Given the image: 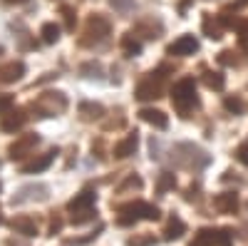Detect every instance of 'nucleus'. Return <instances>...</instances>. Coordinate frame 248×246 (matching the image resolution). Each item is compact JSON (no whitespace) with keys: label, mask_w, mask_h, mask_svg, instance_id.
<instances>
[{"label":"nucleus","mask_w":248,"mask_h":246,"mask_svg":"<svg viewBox=\"0 0 248 246\" xmlns=\"http://www.w3.org/2000/svg\"><path fill=\"white\" fill-rule=\"evenodd\" d=\"M25 122H28L25 110H10L5 117H0V130L8 132V134H13V132H17V130H23Z\"/></svg>","instance_id":"13"},{"label":"nucleus","mask_w":248,"mask_h":246,"mask_svg":"<svg viewBox=\"0 0 248 246\" xmlns=\"http://www.w3.org/2000/svg\"><path fill=\"white\" fill-rule=\"evenodd\" d=\"M32 112H37V117H55V115H62L67 110V97L62 92H45L40 95L32 105H30Z\"/></svg>","instance_id":"4"},{"label":"nucleus","mask_w":248,"mask_h":246,"mask_svg":"<svg viewBox=\"0 0 248 246\" xmlns=\"http://www.w3.org/2000/svg\"><path fill=\"white\" fill-rule=\"evenodd\" d=\"M137 147H139V134L137 132H129L122 142H117V145H114V152L112 154L117 159H127V157H132L137 152Z\"/></svg>","instance_id":"15"},{"label":"nucleus","mask_w":248,"mask_h":246,"mask_svg":"<svg viewBox=\"0 0 248 246\" xmlns=\"http://www.w3.org/2000/svg\"><path fill=\"white\" fill-rule=\"evenodd\" d=\"M141 184H144V181H141V177H139V174H129V177H127V181H124L122 187H119V194H124L127 189H141Z\"/></svg>","instance_id":"30"},{"label":"nucleus","mask_w":248,"mask_h":246,"mask_svg":"<svg viewBox=\"0 0 248 246\" xmlns=\"http://www.w3.org/2000/svg\"><path fill=\"white\" fill-rule=\"evenodd\" d=\"M191 246H231V229H199Z\"/></svg>","instance_id":"7"},{"label":"nucleus","mask_w":248,"mask_h":246,"mask_svg":"<svg viewBox=\"0 0 248 246\" xmlns=\"http://www.w3.org/2000/svg\"><path fill=\"white\" fill-rule=\"evenodd\" d=\"M231 55H233L231 50H223V52L218 55V63H221V65H238V60L231 57Z\"/></svg>","instance_id":"35"},{"label":"nucleus","mask_w":248,"mask_h":246,"mask_svg":"<svg viewBox=\"0 0 248 246\" xmlns=\"http://www.w3.org/2000/svg\"><path fill=\"white\" fill-rule=\"evenodd\" d=\"M112 33V23L105 17V15H99V13H94V15H90L87 17V23H85V33H82V37H79V45H85V48H90V45H97V43H102L107 35Z\"/></svg>","instance_id":"3"},{"label":"nucleus","mask_w":248,"mask_h":246,"mask_svg":"<svg viewBox=\"0 0 248 246\" xmlns=\"http://www.w3.org/2000/svg\"><path fill=\"white\" fill-rule=\"evenodd\" d=\"M94 216H97V212L94 209H87V212H79V214H70V221L75 224V227H82V224L92 221Z\"/></svg>","instance_id":"28"},{"label":"nucleus","mask_w":248,"mask_h":246,"mask_svg":"<svg viewBox=\"0 0 248 246\" xmlns=\"http://www.w3.org/2000/svg\"><path fill=\"white\" fill-rule=\"evenodd\" d=\"M223 107L229 110V112H233V115H246V110H248V105H246V99L243 97H238V95H229L223 99Z\"/></svg>","instance_id":"24"},{"label":"nucleus","mask_w":248,"mask_h":246,"mask_svg":"<svg viewBox=\"0 0 248 246\" xmlns=\"http://www.w3.org/2000/svg\"><path fill=\"white\" fill-rule=\"evenodd\" d=\"M203 82H206V87H211V90H223L226 87V80L218 72H206L203 75Z\"/></svg>","instance_id":"27"},{"label":"nucleus","mask_w":248,"mask_h":246,"mask_svg":"<svg viewBox=\"0 0 248 246\" xmlns=\"http://www.w3.org/2000/svg\"><path fill=\"white\" fill-rule=\"evenodd\" d=\"M181 149H184L186 154H181V152L174 147V162L179 164V167H184V169H203L206 164L211 162V157L206 154L203 149H199L196 145H189V142H181Z\"/></svg>","instance_id":"5"},{"label":"nucleus","mask_w":248,"mask_h":246,"mask_svg":"<svg viewBox=\"0 0 248 246\" xmlns=\"http://www.w3.org/2000/svg\"><path fill=\"white\" fill-rule=\"evenodd\" d=\"M139 117L147 122V125H152V127H156V130H167L169 127V117L164 115L161 110H154V107H144V110H139Z\"/></svg>","instance_id":"18"},{"label":"nucleus","mask_w":248,"mask_h":246,"mask_svg":"<svg viewBox=\"0 0 248 246\" xmlns=\"http://www.w3.org/2000/svg\"><path fill=\"white\" fill-rule=\"evenodd\" d=\"M8 3H25V0H8Z\"/></svg>","instance_id":"39"},{"label":"nucleus","mask_w":248,"mask_h":246,"mask_svg":"<svg viewBox=\"0 0 248 246\" xmlns=\"http://www.w3.org/2000/svg\"><path fill=\"white\" fill-rule=\"evenodd\" d=\"M13 95H0V117H5L13 110Z\"/></svg>","instance_id":"34"},{"label":"nucleus","mask_w":248,"mask_h":246,"mask_svg":"<svg viewBox=\"0 0 248 246\" xmlns=\"http://www.w3.org/2000/svg\"><path fill=\"white\" fill-rule=\"evenodd\" d=\"M161 30H164V25L159 23V20H154V17H144V20H139V23L134 25V35H141V37H147V40H156V37H161Z\"/></svg>","instance_id":"14"},{"label":"nucleus","mask_w":248,"mask_h":246,"mask_svg":"<svg viewBox=\"0 0 248 246\" xmlns=\"http://www.w3.org/2000/svg\"><path fill=\"white\" fill-rule=\"evenodd\" d=\"M236 159L243 164V167H248V145H241V147L236 149Z\"/></svg>","instance_id":"36"},{"label":"nucleus","mask_w":248,"mask_h":246,"mask_svg":"<svg viewBox=\"0 0 248 246\" xmlns=\"http://www.w3.org/2000/svg\"><path fill=\"white\" fill-rule=\"evenodd\" d=\"M79 72L85 75V77H99V72H102V65L99 63H85L79 67Z\"/></svg>","instance_id":"33"},{"label":"nucleus","mask_w":248,"mask_h":246,"mask_svg":"<svg viewBox=\"0 0 248 246\" xmlns=\"http://www.w3.org/2000/svg\"><path fill=\"white\" fill-rule=\"evenodd\" d=\"M94 201H97V194L90 192V189H85V192L75 194V199L67 201V212H70V214H79V212L94 209Z\"/></svg>","instance_id":"12"},{"label":"nucleus","mask_w":248,"mask_h":246,"mask_svg":"<svg viewBox=\"0 0 248 246\" xmlns=\"http://www.w3.org/2000/svg\"><path fill=\"white\" fill-rule=\"evenodd\" d=\"M60 229H62V219H60V216H52V221H50V234L55 236Z\"/></svg>","instance_id":"38"},{"label":"nucleus","mask_w":248,"mask_h":246,"mask_svg":"<svg viewBox=\"0 0 248 246\" xmlns=\"http://www.w3.org/2000/svg\"><path fill=\"white\" fill-rule=\"evenodd\" d=\"M37 145H40V137H37L35 132H32V134H23L20 139H15L13 145H10L8 154H10V159H23V157H28Z\"/></svg>","instance_id":"9"},{"label":"nucleus","mask_w":248,"mask_h":246,"mask_svg":"<svg viewBox=\"0 0 248 246\" xmlns=\"http://www.w3.org/2000/svg\"><path fill=\"white\" fill-rule=\"evenodd\" d=\"M186 231V224L179 219V216H171L169 224H167V229H164V239L167 241H174V239H181Z\"/></svg>","instance_id":"22"},{"label":"nucleus","mask_w":248,"mask_h":246,"mask_svg":"<svg viewBox=\"0 0 248 246\" xmlns=\"http://www.w3.org/2000/svg\"><path fill=\"white\" fill-rule=\"evenodd\" d=\"M176 187V177L171 174V172H161L159 174V181H156V192L159 194H167V192H171Z\"/></svg>","instance_id":"25"},{"label":"nucleus","mask_w":248,"mask_h":246,"mask_svg":"<svg viewBox=\"0 0 248 246\" xmlns=\"http://www.w3.org/2000/svg\"><path fill=\"white\" fill-rule=\"evenodd\" d=\"M122 50H124V55H127V57H137L141 52V43L137 40L134 33H127V35L122 37Z\"/></svg>","instance_id":"23"},{"label":"nucleus","mask_w":248,"mask_h":246,"mask_svg":"<svg viewBox=\"0 0 248 246\" xmlns=\"http://www.w3.org/2000/svg\"><path fill=\"white\" fill-rule=\"evenodd\" d=\"M194 52H199V40L194 35H181L174 43L167 45V55H171V57H186Z\"/></svg>","instance_id":"8"},{"label":"nucleus","mask_w":248,"mask_h":246,"mask_svg":"<svg viewBox=\"0 0 248 246\" xmlns=\"http://www.w3.org/2000/svg\"><path fill=\"white\" fill-rule=\"evenodd\" d=\"M129 244H132V246H149V244H154V236H139V239H129Z\"/></svg>","instance_id":"37"},{"label":"nucleus","mask_w":248,"mask_h":246,"mask_svg":"<svg viewBox=\"0 0 248 246\" xmlns=\"http://www.w3.org/2000/svg\"><path fill=\"white\" fill-rule=\"evenodd\" d=\"M60 13L65 15V25H67V30H75V23H77V13H75V8L62 5V8H60Z\"/></svg>","instance_id":"32"},{"label":"nucleus","mask_w":248,"mask_h":246,"mask_svg":"<svg viewBox=\"0 0 248 246\" xmlns=\"http://www.w3.org/2000/svg\"><path fill=\"white\" fill-rule=\"evenodd\" d=\"M109 5L119 13V15H129L134 10V0H109Z\"/></svg>","instance_id":"29"},{"label":"nucleus","mask_w":248,"mask_h":246,"mask_svg":"<svg viewBox=\"0 0 248 246\" xmlns=\"http://www.w3.org/2000/svg\"><path fill=\"white\" fill-rule=\"evenodd\" d=\"M25 75V63L23 60H10L0 67V85H13V82L23 80Z\"/></svg>","instance_id":"10"},{"label":"nucleus","mask_w":248,"mask_h":246,"mask_svg":"<svg viewBox=\"0 0 248 246\" xmlns=\"http://www.w3.org/2000/svg\"><path fill=\"white\" fill-rule=\"evenodd\" d=\"M47 187L45 184H32V187H23L20 189V197H15L13 199V204H23V201H30V199H35V201H45L47 199Z\"/></svg>","instance_id":"16"},{"label":"nucleus","mask_w":248,"mask_h":246,"mask_svg":"<svg viewBox=\"0 0 248 246\" xmlns=\"http://www.w3.org/2000/svg\"><path fill=\"white\" fill-rule=\"evenodd\" d=\"M214 207L221 214H233L238 209V194L236 192H221L214 197Z\"/></svg>","instance_id":"17"},{"label":"nucleus","mask_w":248,"mask_h":246,"mask_svg":"<svg viewBox=\"0 0 248 246\" xmlns=\"http://www.w3.org/2000/svg\"><path fill=\"white\" fill-rule=\"evenodd\" d=\"M10 227L17 231V234H23V236H35L37 234V224L30 219V216H15L10 221Z\"/></svg>","instance_id":"21"},{"label":"nucleus","mask_w":248,"mask_h":246,"mask_svg":"<svg viewBox=\"0 0 248 246\" xmlns=\"http://www.w3.org/2000/svg\"><path fill=\"white\" fill-rule=\"evenodd\" d=\"M55 154H57V149H50V152H45V154H40V157H32L30 162H25L23 167H20V172L23 174H37V172H45L50 164L55 162Z\"/></svg>","instance_id":"11"},{"label":"nucleus","mask_w":248,"mask_h":246,"mask_svg":"<svg viewBox=\"0 0 248 246\" xmlns=\"http://www.w3.org/2000/svg\"><path fill=\"white\" fill-rule=\"evenodd\" d=\"M0 55H3V48H0Z\"/></svg>","instance_id":"40"},{"label":"nucleus","mask_w":248,"mask_h":246,"mask_svg":"<svg viewBox=\"0 0 248 246\" xmlns=\"http://www.w3.org/2000/svg\"><path fill=\"white\" fill-rule=\"evenodd\" d=\"M171 102L179 110L181 117H189L194 107H199V95H196V80L194 77H181L171 87Z\"/></svg>","instance_id":"2"},{"label":"nucleus","mask_w":248,"mask_h":246,"mask_svg":"<svg viewBox=\"0 0 248 246\" xmlns=\"http://www.w3.org/2000/svg\"><path fill=\"white\" fill-rule=\"evenodd\" d=\"M161 212L154 207V204L149 201H129L124 204V207H119V216H117V224L119 227H132V224L137 221H159Z\"/></svg>","instance_id":"1"},{"label":"nucleus","mask_w":248,"mask_h":246,"mask_svg":"<svg viewBox=\"0 0 248 246\" xmlns=\"http://www.w3.org/2000/svg\"><path fill=\"white\" fill-rule=\"evenodd\" d=\"M238 45H241V50L248 55V20L238 23Z\"/></svg>","instance_id":"31"},{"label":"nucleus","mask_w":248,"mask_h":246,"mask_svg":"<svg viewBox=\"0 0 248 246\" xmlns=\"http://www.w3.org/2000/svg\"><path fill=\"white\" fill-rule=\"evenodd\" d=\"M201 30H203L206 37H211V40H221V37H223V25H221V20L214 17V15H209V13L203 15Z\"/></svg>","instance_id":"20"},{"label":"nucleus","mask_w":248,"mask_h":246,"mask_svg":"<svg viewBox=\"0 0 248 246\" xmlns=\"http://www.w3.org/2000/svg\"><path fill=\"white\" fill-rule=\"evenodd\" d=\"M40 35H43V43L55 45L57 40H60V28H57L55 23H45L43 28H40Z\"/></svg>","instance_id":"26"},{"label":"nucleus","mask_w":248,"mask_h":246,"mask_svg":"<svg viewBox=\"0 0 248 246\" xmlns=\"http://www.w3.org/2000/svg\"><path fill=\"white\" fill-rule=\"evenodd\" d=\"M161 72H164V67L156 70V72H149L144 80H139L137 92H134V97H137L139 102L159 99V97H161V92H164V77H167V75H161Z\"/></svg>","instance_id":"6"},{"label":"nucleus","mask_w":248,"mask_h":246,"mask_svg":"<svg viewBox=\"0 0 248 246\" xmlns=\"http://www.w3.org/2000/svg\"><path fill=\"white\" fill-rule=\"evenodd\" d=\"M79 119L82 122H94V119H102L105 117V107L99 102H79Z\"/></svg>","instance_id":"19"}]
</instances>
